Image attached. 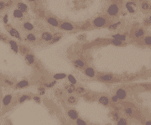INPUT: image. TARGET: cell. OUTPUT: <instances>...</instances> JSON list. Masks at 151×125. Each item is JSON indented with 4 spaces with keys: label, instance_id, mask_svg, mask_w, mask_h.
I'll return each instance as SVG.
<instances>
[{
    "label": "cell",
    "instance_id": "1",
    "mask_svg": "<svg viewBox=\"0 0 151 125\" xmlns=\"http://www.w3.org/2000/svg\"><path fill=\"white\" fill-rule=\"evenodd\" d=\"M96 79L102 82H105V83H111L115 81V77L109 73H102V74H98L96 76Z\"/></svg>",
    "mask_w": 151,
    "mask_h": 125
},
{
    "label": "cell",
    "instance_id": "2",
    "mask_svg": "<svg viewBox=\"0 0 151 125\" xmlns=\"http://www.w3.org/2000/svg\"><path fill=\"white\" fill-rule=\"evenodd\" d=\"M92 26L95 28H102L106 24H107V19L105 17L102 16H98L96 17L94 19L92 20Z\"/></svg>",
    "mask_w": 151,
    "mask_h": 125
},
{
    "label": "cell",
    "instance_id": "3",
    "mask_svg": "<svg viewBox=\"0 0 151 125\" xmlns=\"http://www.w3.org/2000/svg\"><path fill=\"white\" fill-rule=\"evenodd\" d=\"M25 63L28 66H35V64L36 62V58L34 54L31 52H29L26 55H25Z\"/></svg>",
    "mask_w": 151,
    "mask_h": 125
},
{
    "label": "cell",
    "instance_id": "4",
    "mask_svg": "<svg viewBox=\"0 0 151 125\" xmlns=\"http://www.w3.org/2000/svg\"><path fill=\"white\" fill-rule=\"evenodd\" d=\"M118 12H119L118 6L116 4H112L109 7L107 8V14L111 17H115L116 15H117V14H118Z\"/></svg>",
    "mask_w": 151,
    "mask_h": 125
},
{
    "label": "cell",
    "instance_id": "5",
    "mask_svg": "<svg viewBox=\"0 0 151 125\" xmlns=\"http://www.w3.org/2000/svg\"><path fill=\"white\" fill-rule=\"evenodd\" d=\"M115 95L118 98L119 101H124V100H126L127 97H128V92L123 88H118V89L116 90Z\"/></svg>",
    "mask_w": 151,
    "mask_h": 125
},
{
    "label": "cell",
    "instance_id": "6",
    "mask_svg": "<svg viewBox=\"0 0 151 125\" xmlns=\"http://www.w3.org/2000/svg\"><path fill=\"white\" fill-rule=\"evenodd\" d=\"M8 34H9V35L11 36V37H14L15 39H19V41L22 40V36H21L20 33L19 32V30L16 29L15 28H14V27H10V28L7 29Z\"/></svg>",
    "mask_w": 151,
    "mask_h": 125
},
{
    "label": "cell",
    "instance_id": "7",
    "mask_svg": "<svg viewBox=\"0 0 151 125\" xmlns=\"http://www.w3.org/2000/svg\"><path fill=\"white\" fill-rule=\"evenodd\" d=\"M66 114H67V117L72 121H76L79 118V113H78V112L76 110L75 108H72L67 109Z\"/></svg>",
    "mask_w": 151,
    "mask_h": 125
},
{
    "label": "cell",
    "instance_id": "8",
    "mask_svg": "<svg viewBox=\"0 0 151 125\" xmlns=\"http://www.w3.org/2000/svg\"><path fill=\"white\" fill-rule=\"evenodd\" d=\"M60 29L62 30H65V31H72L75 27L74 25L70 22H67V21H63V22L60 23Z\"/></svg>",
    "mask_w": 151,
    "mask_h": 125
},
{
    "label": "cell",
    "instance_id": "9",
    "mask_svg": "<svg viewBox=\"0 0 151 125\" xmlns=\"http://www.w3.org/2000/svg\"><path fill=\"white\" fill-rule=\"evenodd\" d=\"M83 74L89 78H94L96 77V71L94 68L91 67V66H86L83 69Z\"/></svg>",
    "mask_w": 151,
    "mask_h": 125
},
{
    "label": "cell",
    "instance_id": "10",
    "mask_svg": "<svg viewBox=\"0 0 151 125\" xmlns=\"http://www.w3.org/2000/svg\"><path fill=\"white\" fill-rule=\"evenodd\" d=\"M30 86V82L28 80H21L19 81L16 82L14 84V88L15 89H23V88H26Z\"/></svg>",
    "mask_w": 151,
    "mask_h": 125
},
{
    "label": "cell",
    "instance_id": "11",
    "mask_svg": "<svg viewBox=\"0 0 151 125\" xmlns=\"http://www.w3.org/2000/svg\"><path fill=\"white\" fill-rule=\"evenodd\" d=\"M12 101H13V95L12 94H7L5 95L2 99V105L4 108H8V106L11 104Z\"/></svg>",
    "mask_w": 151,
    "mask_h": 125
},
{
    "label": "cell",
    "instance_id": "12",
    "mask_svg": "<svg viewBox=\"0 0 151 125\" xmlns=\"http://www.w3.org/2000/svg\"><path fill=\"white\" fill-rule=\"evenodd\" d=\"M98 102L104 107H108L110 104V98L106 95H102L98 97Z\"/></svg>",
    "mask_w": 151,
    "mask_h": 125
},
{
    "label": "cell",
    "instance_id": "13",
    "mask_svg": "<svg viewBox=\"0 0 151 125\" xmlns=\"http://www.w3.org/2000/svg\"><path fill=\"white\" fill-rule=\"evenodd\" d=\"M16 7H17L16 8L17 9H19V11H21L23 14H27L29 10V6L24 2H18L17 4H16Z\"/></svg>",
    "mask_w": 151,
    "mask_h": 125
},
{
    "label": "cell",
    "instance_id": "14",
    "mask_svg": "<svg viewBox=\"0 0 151 125\" xmlns=\"http://www.w3.org/2000/svg\"><path fill=\"white\" fill-rule=\"evenodd\" d=\"M72 63H73V66L76 69L82 70L86 67V63L81 59H76L72 61Z\"/></svg>",
    "mask_w": 151,
    "mask_h": 125
},
{
    "label": "cell",
    "instance_id": "15",
    "mask_svg": "<svg viewBox=\"0 0 151 125\" xmlns=\"http://www.w3.org/2000/svg\"><path fill=\"white\" fill-rule=\"evenodd\" d=\"M64 88H65V91H66V93L69 94V95H73V94L76 92L77 87H76V85L68 83V84L64 85Z\"/></svg>",
    "mask_w": 151,
    "mask_h": 125
},
{
    "label": "cell",
    "instance_id": "16",
    "mask_svg": "<svg viewBox=\"0 0 151 125\" xmlns=\"http://www.w3.org/2000/svg\"><path fill=\"white\" fill-rule=\"evenodd\" d=\"M62 37H63L62 33H60V32H56V33H55V34L52 35V39H51V40L49 42V44H50V45H54V44H56V43H57L58 41H60V39H62Z\"/></svg>",
    "mask_w": 151,
    "mask_h": 125
},
{
    "label": "cell",
    "instance_id": "17",
    "mask_svg": "<svg viewBox=\"0 0 151 125\" xmlns=\"http://www.w3.org/2000/svg\"><path fill=\"white\" fill-rule=\"evenodd\" d=\"M8 45H9V46L11 48L12 51H14V52L15 54H18L19 52V45H18V43L15 40H14V39H8Z\"/></svg>",
    "mask_w": 151,
    "mask_h": 125
},
{
    "label": "cell",
    "instance_id": "18",
    "mask_svg": "<svg viewBox=\"0 0 151 125\" xmlns=\"http://www.w3.org/2000/svg\"><path fill=\"white\" fill-rule=\"evenodd\" d=\"M51 39H52V34H51L50 32H48V31H44L42 32V34L40 35V39L41 40H43L45 42H49L51 40Z\"/></svg>",
    "mask_w": 151,
    "mask_h": 125
},
{
    "label": "cell",
    "instance_id": "19",
    "mask_svg": "<svg viewBox=\"0 0 151 125\" xmlns=\"http://www.w3.org/2000/svg\"><path fill=\"white\" fill-rule=\"evenodd\" d=\"M46 22L52 27H59L60 26V22L57 20L56 18L52 16H49L46 18Z\"/></svg>",
    "mask_w": 151,
    "mask_h": 125
},
{
    "label": "cell",
    "instance_id": "20",
    "mask_svg": "<svg viewBox=\"0 0 151 125\" xmlns=\"http://www.w3.org/2000/svg\"><path fill=\"white\" fill-rule=\"evenodd\" d=\"M25 40H26L27 42H29V43H34V42L37 40V36L34 33L30 32L26 35V36L25 37Z\"/></svg>",
    "mask_w": 151,
    "mask_h": 125
},
{
    "label": "cell",
    "instance_id": "21",
    "mask_svg": "<svg viewBox=\"0 0 151 125\" xmlns=\"http://www.w3.org/2000/svg\"><path fill=\"white\" fill-rule=\"evenodd\" d=\"M13 16L16 19L22 20L24 19V17H25V14H23L21 11H19V9H17V8H15V9L13 11Z\"/></svg>",
    "mask_w": 151,
    "mask_h": 125
},
{
    "label": "cell",
    "instance_id": "22",
    "mask_svg": "<svg viewBox=\"0 0 151 125\" xmlns=\"http://www.w3.org/2000/svg\"><path fill=\"white\" fill-rule=\"evenodd\" d=\"M66 102L69 105H75L77 103V97L74 95H69L66 97Z\"/></svg>",
    "mask_w": 151,
    "mask_h": 125
},
{
    "label": "cell",
    "instance_id": "23",
    "mask_svg": "<svg viewBox=\"0 0 151 125\" xmlns=\"http://www.w3.org/2000/svg\"><path fill=\"white\" fill-rule=\"evenodd\" d=\"M66 77H67V74H66V73H56L53 75V78L55 81L63 80V79H66Z\"/></svg>",
    "mask_w": 151,
    "mask_h": 125
},
{
    "label": "cell",
    "instance_id": "24",
    "mask_svg": "<svg viewBox=\"0 0 151 125\" xmlns=\"http://www.w3.org/2000/svg\"><path fill=\"white\" fill-rule=\"evenodd\" d=\"M112 38L114 39H117V40H119V41H125L126 39H127V37H126V35H122V34H115V35H112Z\"/></svg>",
    "mask_w": 151,
    "mask_h": 125
},
{
    "label": "cell",
    "instance_id": "25",
    "mask_svg": "<svg viewBox=\"0 0 151 125\" xmlns=\"http://www.w3.org/2000/svg\"><path fill=\"white\" fill-rule=\"evenodd\" d=\"M57 84V81H45L42 83L41 86H43L45 88H52Z\"/></svg>",
    "mask_w": 151,
    "mask_h": 125
},
{
    "label": "cell",
    "instance_id": "26",
    "mask_svg": "<svg viewBox=\"0 0 151 125\" xmlns=\"http://www.w3.org/2000/svg\"><path fill=\"white\" fill-rule=\"evenodd\" d=\"M23 28L25 29V30H28V31H32V30H34L35 26L32 23L26 21V22H25L23 24Z\"/></svg>",
    "mask_w": 151,
    "mask_h": 125
},
{
    "label": "cell",
    "instance_id": "27",
    "mask_svg": "<svg viewBox=\"0 0 151 125\" xmlns=\"http://www.w3.org/2000/svg\"><path fill=\"white\" fill-rule=\"evenodd\" d=\"M32 99V97L30 95H28V94H24V95L20 96L19 97V103H24L25 102L28 101V100Z\"/></svg>",
    "mask_w": 151,
    "mask_h": 125
},
{
    "label": "cell",
    "instance_id": "28",
    "mask_svg": "<svg viewBox=\"0 0 151 125\" xmlns=\"http://www.w3.org/2000/svg\"><path fill=\"white\" fill-rule=\"evenodd\" d=\"M19 52L22 54V55H26L27 53H29V49L27 47V46H25V45H19Z\"/></svg>",
    "mask_w": 151,
    "mask_h": 125
},
{
    "label": "cell",
    "instance_id": "29",
    "mask_svg": "<svg viewBox=\"0 0 151 125\" xmlns=\"http://www.w3.org/2000/svg\"><path fill=\"white\" fill-rule=\"evenodd\" d=\"M87 92V90L86 88L82 87V86H78L77 87V89H76V92L77 95H83V94H85Z\"/></svg>",
    "mask_w": 151,
    "mask_h": 125
},
{
    "label": "cell",
    "instance_id": "30",
    "mask_svg": "<svg viewBox=\"0 0 151 125\" xmlns=\"http://www.w3.org/2000/svg\"><path fill=\"white\" fill-rule=\"evenodd\" d=\"M121 24H122V21H117V22L114 23V24H109V25L107 26V29L109 30H115V29H117V27L121 25Z\"/></svg>",
    "mask_w": 151,
    "mask_h": 125
},
{
    "label": "cell",
    "instance_id": "31",
    "mask_svg": "<svg viewBox=\"0 0 151 125\" xmlns=\"http://www.w3.org/2000/svg\"><path fill=\"white\" fill-rule=\"evenodd\" d=\"M66 78H67V80H68L69 83H70V84H73V85H77V79H76V77H75L72 74H69V75H67V77H66Z\"/></svg>",
    "mask_w": 151,
    "mask_h": 125
},
{
    "label": "cell",
    "instance_id": "32",
    "mask_svg": "<svg viewBox=\"0 0 151 125\" xmlns=\"http://www.w3.org/2000/svg\"><path fill=\"white\" fill-rule=\"evenodd\" d=\"M116 125H128V121L126 118L121 117L117 121Z\"/></svg>",
    "mask_w": 151,
    "mask_h": 125
},
{
    "label": "cell",
    "instance_id": "33",
    "mask_svg": "<svg viewBox=\"0 0 151 125\" xmlns=\"http://www.w3.org/2000/svg\"><path fill=\"white\" fill-rule=\"evenodd\" d=\"M144 35V30L143 29H138L134 32V37L135 38H140Z\"/></svg>",
    "mask_w": 151,
    "mask_h": 125
},
{
    "label": "cell",
    "instance_id": "34",
    "mask_svg": "<svg viewBox=\"0 0 151 125\" xmlns=\"http://www.w3.org/2000/svg\"><path fill=\"white\" fill-rule=\"evenodd\" d=\"M121 118V116L119 114V112L117 111H113L112 112V119H113V121L117 122V120L119 119V118Z\"/></svg>",
    "mask_w": 151,
    "mask_h": 125
},
{
    "label": "cell",
    "instance_id": "35",
    "mask_svg": "<svg viewBox=\"0 0 151 125\" xmlns=\"http://www.w3.org/2000/svg\"><path fill=\"white\" fill-rule=\"evenodd\" d=\"M37 91L39 96H44L46 93V88L44 87L43 86H40L37 88Z\"/></svg>",
    "mask_w": 151,
    "mask_h": 125
},
{
    "label": "cell",
    "instance_id": "36",
    "mask_svg": "<svg viewBox=\"0 0 151 125\" xmlns=\"http://www.w3.org/2000/svg\"><path fill=\"white\" fill-rule=\"evenodd\" d=\"M75 122H76V125H88V123L85 120H83L82 118H78Z\"/></svg>",
    "mask_w": 151,
    "mask_h": 125
},
{
    "label": "cell",
    "instance_id": "37",
    "mask_svg": "<svg viewBox=\"0 0 151 125\" xmlns=\"http://www.w3.org/2000/svg\"><path fill=\"white\" fill-rule=\"evenodd\" d=\"M141 8L144 11L148 10L149 8V4L148 2H143L141 4Z\"/></svg>",
    "mask_w": 151,
    "mask_h": 125
},
{
    "label": "cell",
    "instance_id": "38",
    "mask_svg": "<svg viewBox=\"0 0 151 125\" xmlns=\"http://www.w3.org/2000/svg\"><path fill=\"white\" fill-rule=\"evenodd\" d=\"M111 43L113 44V45H115V46H122L123 45L122 41H119V40H117V39H113L111 40Z\"/></svg>",
    "mask_w": 151,
    "mask_h": 125
},
{
    "label": "cell",
    "instance_id": "39",
    "mask_svg": "<svg viewBox=\"0 0 151 125\" xmlns=\"http://www.w3.org/2000/svg\"><path fill=\"white\" fill-rule=\"evenodd\" d=\"M123 112H124L125 114L128 115V116H132L133 113H134V111H133V109L131 108H125Z\"/></svg>",
    "mask_w": 151,
    "mask_h": 125
},
{
    "label": "cell",
    "instance_id": "40",
    "mask_svg": "<svg viewBox=\"0 0 151 125\" xmlns=\"http://www.w3.org/2000/svg\"><path fill=\"white\" fill-rule=\"evenodd\" d=\"M4 82L6 84V85H8V86H9V87H14V81H13L12 80H9V79H7V78H5L4 80Z\"/></svg>",
    "mask_w": 151,
    "mask_h": 125
},
{
    "label": "cell",
    "instance_id": "41",
    "mask_svg": "<svg viewBox=\"0 0 151 125\" xmlns=\"http://www.w3.org/2000/svg\"><path fill=\"white\" fill-rule=\"evenodd\" d=\"M32 99L34 100L35 102L38 103V104H40V103H41V97H40V96H39V95H35V96L32 97Z\"/></svg>",
    "mask_w": 151,
    "mask_h": 125
},
{
    "label": "cell",
    "instance_id": "42",
    "mask_svg": "<svg viewBox=\"0 0 151 125\" xmlns=\"http://www.w3.org/2000/svg\"><path fill=\"white\" fill-rule=\"evenodd\" d=\"M144 44L147 45H151V36L150 35L145 36L144 39Z\"/></svg>",
    "mask_w": 151,
    "mask_h": 125
},
{
    "label": "cell",
    "instance_id": "43",
    "mask_svg": "<svg viewBox=\"0 0 151 125\" xmlns=\"http://www.w3.org/2000/svg\"><path fill=\"white\" fill-rule=\"evenodd\" d=\"M86 39H87V35L86 34H81V35H79L77 36V39L79 41H83V40H85Z\"/></svg>",
    "mask_w": 151,
    "mask_h": 125
},
{
    "label": "cell",
    "instance_id": "44",
    "mask_svg": "<svg viewBox=\"0 0 151 125\" xmlns=\"http://www.w3.org/2000/svg\"><path fill=\"white\" fill-rule=\"evenodd\" d=\"M0 41H3V42H8V36H6L3 34H0Z\"/></svg>",
    "mask_w": 151,
    "mask_h": 125
},
{
    "label": "cell",
    "instance_id": "45",
    "mask_svg": "<svg viewBox=\"0 0 151 125\" xmlns=\"http://www.w3.org/2000/svg\"><path fill=\"white\" fill-rule=\"evenodd\" d=\"M55 93H56V95L57 97H62L63 94H64V91H63L61 89H56V91H55Z\"/></svg>",
    "mask_w": 151,
    "mask_h": 125
},
{
    "label": "cell",
    "instance_id": "46",
    "mask_svg": "<svg viewBox=\"0 0 151 125\" xmlns=\"http://www.w3.org/2000/svg\"><path fill=\"white\" fill-rule=\"evenodd\" d=\"M3 23L4 24V25L8 24V15L7 14H4V17H3Z\"/></svg>",
    "mask_w": 151,
    "mask_h": 125
},
{
    "label": "cell",
    "instance_id": "47",
    "mask_svg": "<svg viewBox=\"0 0 151 125\" xmlns=\"http://www.w3.org/2000/svg\"><path fill=\"white\" fill-rule=\"evenodd\" d=\"M125 6H126L127 10L128 11V13H130V14H134V12H135L134 7H130V6H128V5H125Z\"/></svg>",
    "mask_w": 151,
    "mask_h": 125
},
{
    "label": "cell",
    "instance_id": "48",
    "mask_svg": "<svg viewBox=\"0 0 151 125\" xmlns=\"http://www.w3.org/2000/svg\"><path fill=\"white\" fill-rule=\"evenodd\" d=\"M144 24L145 26H149L151 25V20L149 19V18H147V19H145L144 20Z\"/></svg>",
    "mask_w": 151,
    "mask_h": 125
},
{
    "label": "cell",
    "instance_id": "49",
    "mask_svg": "<svg viewBox=\"0 0 151 125\" xmlns=\"http://www.w3.org/2000/svg\"><path fill=\"white\" fill-rule=\"evenodd\" d=\"M111 101L113 102V103H117V102L119 101V100H118V98H117V97H116V95H113V96L111 97Z\"/></svg>",
    "mask_w": 151,
    "mask_h": 125
},
{
    "label": "cell",
    "instance_id": "50",
    "mask_svg": "<svg viewBox=\"0 0 151 125\" xmlns=\"http://www.w3.org/2000/svg\"><path fill=\"white\" fill-rule=\"evenodd\" d=\"M5 8V2L3 0H0V11L4 10Z\"/></svg>",
    "mask_w": 151,
    "mask_h": 125
},
{
    "label": "cell",
    "instance_id": "51",
    "mask_svg": "<svg viewBox=\"0 0 151 125\" xmlns=\"http://www.w3.org/2000/svg\"><path fill=\"white\" fill-rule=\"evenodd\" d=\"M125 5L130 6V7H135V6H136V4H135V2H131V1H129V2H127Z\"/></svg>",
    "mask_w": 151,
    "mask_h": 125
},
{
    "label": "cell",
    "instance_id": "52",
    "mask_svg": "<svg viewBox=\"0 0 151 125\" xmlns=\"http://www.w3.org/2000/svg\"><path fill=\"white\" fill-rule=\"evenodd\" d=\"M12 4H13V1H8V3H5V8L6 7H9Z\"/></svg>",
    "mask_w": 151,
    "mask_h": 125
},
{
    "label": "cell",
    "instance_id": "53",
    "mask_svg": "<svg viewBox=\"0 0 151 125\" xmlns=\"http://www.w3.org/2000/svg\"><path fill=\"white\" fill-rule=\"evenodd\" d=\"M144 125H151V120H150V121H147V122H145V123H144Z\"/></svg>",
    "mask_w": 151,
    "mask_h": 125
},
{
    "label": "cell",
    "instance_id": "54",
    "mask_svg": "<svg viewBox=\"0 0 151 125\" xmlns=\"http://www.w3.org/2000/svg\"><path fill=\"white\" fill-rule=\"evenodd\" d=\"M29 2H35V1H38V0H28Z\"/></svg>",
    "mask_w": 151,
    "mask_h": 125
},
{
    "label": "cell",
    "instance_id": "55",
    "mask_svg": "<svg viewBox=\"0 0 151 125\" xmlns=\"http://www.w3.org/2000/svg\"><path fill=\"white\" fill-rule=\"evenodd\" d=\"M1 106H2V102H0V108H1Z\"/></svg>",
    "mask_w": 151,
    "mask_h": 125
},
{
    "label": "cell",
    "instance_id": "56",
    "mask_svg": "<svg viewBox=\"0 0 151 125\" xmlns=\"http://www.w3.org/2000/svg\"><path fill=\"white\" fill-rule=\"evenodd\" d=\"M130 1H131V2H135L136 0H130Z\"/></svg>",
    "mask_w": 151,
    "mask_h": 125
},
{
    "label": "cell",
    "instance_id": "57",
    "mask_svg": "<svg viewBox=\"0 0 151 125\" xmlns=\"http://www.w3.org/2000/svg\"><path fill=\"white\" fill-rule=\"evenodd\" d=\"M149 9H150V11H151V5L149 6Z\"/></svg>",
    "mask_w": 151,
    "mask_h": 125
},
{
    "label": "cell",
    "instance_id": "58",
    "mask_svg": "<svg viewBox=\"0 0 151 125\" xmlns=\"http://www.w3.org/2000/svg\"><path fill=\"white\" fill-rule=\"evenodd\" d=\"M139 1H142V2H144V0H139Z\"/></svg>",
    "mask_w": 151,
    "mask_h": 125
},
{
    "label": "cell",
    "instance_id": "59",
    "mask_svg": "<svg viewBox=\"0 0 151 125\" xmlns=\"http://www.w3.org/2000/svg\"><path fill=\"white\" fill-rule=\"evenodd\" d=\"M149 19L151 20V16H149Z\"/></svg>",
    "mask_w": 151,
    "mask_h": 125
},
{
    "label": "cell",
    "instance_id": "60",
    "mask_svg": "<svg viewBox=\"0 0 151 125\" xmlns=\"http://www.w3.org/2000/svg\"><path fill=\"white\" fill-rule=\"evenodd\" d=\"M8 1H14V0H8Z\"/></svg>",
    "mask_w": 151,
    "mask_h": 125
},
{
    "label": "cell",
    "instance_id": "61",
    "mask_svg": "<svg viewBox=\"0 0 151 125\" xmlns=\"http://www.w3.org/2000/svg\"><path fill=\"white\" fill-rule=\"evenodd\" d=\"M0 117H1V112H0Z\"/></svg>",
    "mask_w": 151,
    "mask_h": 125
},
{
    "label": "cell",
    "instance_id": "62",
    "mask_svg": "<svg viewBox=\"0 0 151 125\" xmlns=\"http://www.w3.org/2000/svg\"><path fill=\"white\" fill-rule=\"evenodd\" d=\"M107 125H111V124H107Z\"/></svg>",
    "mask_w": 151,
    "mask_h": 125
}]
</instances>
